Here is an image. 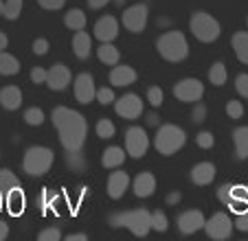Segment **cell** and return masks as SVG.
Listing matches in <instances>:
<instances>
[{
    "label": "cell",
    "mask_w": 248,
    "mask_h": 241,
    "mask_svg": "<svg viewBox=\"0 0 248 241\" xmlns=\"http://www.w3.org/2000/svg\"><path fill=\"white\" fill-rule=\"evenodd\" d=\"M73 51H75V55L79 57V60H88L90 53H93V40H90V35L84 29L77 31L75 37H73Z\"/></svg>",
    "instance_id": "cell-22"
},
{
    "label": "cell",
    "mask_w": 248,
    "mask_h": 241,
    "mask_svg": "<svg viewBox=\"0 0 248 241\" xmlns=\"http://www.w3.org/2000/svg\"><path fill=\"white\" fill-rule=\"evenodd\" d=\"M132 189H134L136 197H150L156 191V178L152 176V173H139V176L134 178Z\"/></svg>",
    "instance_id": "cell-20"
},
{
    "label": "cell",
    "mask_w": 248,
    "mask_h": 241,
    "mask_svg": "<svg viewBox=\"0 0 248 241\" xmlns=\"http://www.w3.org/2000/svg\"><path fill=\"white\" fill-rule=\"evenodd\" d=\"M226 114H229V119H233V120L242 119V116H244L242 101H229V103H226Z\"/></svg>",
    "instance_id": "cell-37"
},
{
    "label": "cell",
    "mask_w": 248,
    "mask_h": 241,
    "mask_svg": "<svg viewBox=\"0 0 248 241\" xmlns=\"http://www.w3.org/2000/svg\"><path fill=\"white\" fill-rule=\"evenodd\" d=\"M108 224L112 228H127V230L136 237H145L147 232L152 230V213L145 209L114 213V215H110Z\"/></svg>",
    "instance_id": "cell-2"
},
{
    "label": "cell",
    "mask_w": 248,
    "mask_h": 241,
    "mask_svg": "<svg viewBox=\"0 0 248 241\" xmlns=\"http://www.w3.org/2000/svg\"><path fill=\"white\" fill-rule=\"evenodd\" d=\"M204 94V86L198 79H183L173 86V97L183 103H198Z\"/></svg>",
    "instance_id": "cell-10"
},
{
    "label": "cell",
    "mask_w": 248,
    "mask_h": 241,
    "mask_svg": "<svg viewBox=\"0 0 248 241\" xmlns=\"http://www.w3.org/2000/svg\"><path fill=\"white\" fill-rule=\"evenodd\" d=\"M204 224H206V219L200 211H185L178 217V228L183 235H193V232L202 230Z\"/></svg>",
    "instance_id": "cell-16"
},
{
    "label": "cell",
    "mask_w": 248,
    "mask_h": 241,
    "mask_svg": "<svg viewBox=\"0 0 248 241\" xmlns=\"http://www.w3.org/2000/svg\"><path fill=\"white\" fill-rule=\"evenodd\" d=\"M136 81V70L132 66H114L110 73V84L123 88V86H132Z\"/></svg>",
    "instance_id": "cell-18"
},
{
    "label": "cell",
    "mask_w": 248,
    "mask_h": 241,
    "mask_svg": "<svg viewBox=\"0 0 248 241\" xmlns=\"http://www.w3.org/2000/svg\"><path fill=\"white\" fill-rule=\"evenodd\" d=\"M88 239V235H84V232H77V235H68V241H86Z\"/></svg>",
    "instance_id": "cell-50"
},
{
    "label": "cell",
    "mask_w": 248,
    "mask_h": 241,
    "mask_svg": "<svg viewBox=\"0 0 248 241\" xmlns=\"http://www.w3.org/2000/svg\"><path fill=\"white\" fill-rule=\"evenodd\" d=\"M18 73H20V61L5 51L0 53V75L11 77V75H18Z\"/></svg>",
    "instance_id": "cell-28"
},
{
    "label": "cell",
    "mask_w": 248,
    "mask_h": 241,
    "mask_svg": "<svg viewBox=\"0 0 248 241\" xmlns=\"http://www.w3.org/2000/svg\"><path fill=\"white\" fill-rule=\"evenodd\" d=\"M53 123L57 127V134H60L62 147L66 149V153H81L86 134H88V123H86L84 114L60 105L53 110Z\"/></svg>",
    "instance_id": "cell-1"
},
{
    "label": "cell",
    "mask_w": 248,
    "mask_h": 241,
    "mask_svg": "<svg viewBox=\"0 0 248 241\" xmlns=\"http://www.w3.org/2000/svg\"><path fill=\"white\" fill-rule=\"evenodd\" d=\"M20 11H22V0H7L2 15H5L7 20H18Z\"/></svg>",
    "instance_id": "cell-33"
},
{
    "label": "cell",
    "mask_w": 248,
    "mask_h": 241,
    "mask_svg": "<svg viewBox=\"0 0 248 241\" xmlns=\"http://www.w3.org/2000/svg\"><path fill=\"white\" fill-rule=\"evenodd\" d=\"M180 197H183V195H180L178 191H176V193H169V195H167V204H178Z\"/></svg>",
    "instance_id": "cell-49"
},
{
    "label": "cell",
    "mask_w": 248,
    "mask_h": 241,
    "mask_svg": "<svg viewBox=\"0 0 248 241\" xmlns=\"http://www.w3.org/2000/svg\"><path fill=\"white\" fill-rule=\"evenodd\" d=\"M150 149V136L140 127H130L125 132V151L132 158H143Z\"/></svg>",
    "instance_id": "cell-9"
},
{
    "label": "cell",
    "mask_w": 248,
    "mask_h": 241,
    "mask_svg": "<svg viewBox=\"0 0 248 241\" xmlns=\"http://www.w3.org/2000/svg\"><path fill=\"white\" fill-rule=\"evenodd\" d=\"M189 29H191L193 37L200 40V42H204V44L216 42L217 37H220V33H222L220 22H217L213 15L204 14V11H198V14L191 15V20H189Z\"/></svg>",
    "instance_id": "cell-5"
},
{
    "label": "cell",
    "mask_w": 248,
    "mask_h": 241,
    "mask_svg": "<svg viewBox=\"0 0 248 241\" xmlns=\"http://www.w3.org/2000/svg\"><path fill=\"white\" fill-rule=\"evenodd\" d=\"M64 2H66V0H38V5L42 7V9H46V11L62 9V7H64Z\"/></svg>",
    "instance_id": "cell-43"
},
{
    "label": "cell",
    "mask_w": 248,
    "mask_h": 241,
    "mask_svg": "<svg viewBox=\"0 0 248 241\" xmlns=\"http://www.w3.org/2000/svg\"><path fill=\"white\" fill-rule=\"evenodd\" d=\"M156 48H158L160 57L167 61H183L187 60L189 55V44H187V37L183 35L180 31H167L158 37L156 42Z\"/></svg>",
    "instance_id": "cell-3"
},
{
    "label": "cell",
    "mask_w": 248,
    "mask_h": 241,
    "mask_svg": "<svg viewBox=\"0 0 248 241\" xmlns=\"http://www.w3.org/2000/svg\"><path fill=\"white\" fill-rule=\"evenodd\" d=\"M163 99H165V94H163V90H160L158 86L147 88V101H150L152 107H160L163 105Z\"/></svg>",
    "instance_id": "cell-36"
},
{
    "label": "cell",
    "mask_w": 248,
    "mask_h": 241,
    "mask_svg": "<svg viewBox=\"0 0 248 241\" xmlns=\"http://www.w3.org/2000/svg\"><path fill=\"white\" fill-rule=\"evenodd\" d=\"M2 11H5V2L0 0V15H2Z\"/></svg>",
    "instance_id": "cell-54"
},
{
    "label": "cell",
    "mask_w": 248,
    "mask_h": 241,
    "mask_svg": "<svg viewBox=\"0 0 248 241\" xmlns=\"http://www.w3.org/2000/svg\"><path fill=\"white\" fill-rule=\"evenodd\" d=\"M114 110H117V114L121 116V119L134 120L143 114V101H140V97H136V94H125V97L114 101Z\"/></svg>",
    "instance_id": "cell-12"
},
{
    "label": "cell",
    "mask_w": 248,
    "mask_h": 241,
    "mask_svg": "<svg viewBox=\"0 0 248 241\" xmlns=\"http://www.w3.org/2000/svg\"><path fill=\"white\" fill-rule=\"evenodd\" d=\"M216 180V165L213 163H200L191 169V182L193 184H211V182Z\"/></svg>",
    "instance_id": "cell-19"
},
{
    "label": "cell",
    "mask_w": 248,
    "mask_h": 241,
    "mask_svg": "<svg viewBox=\"0 0 248 241\" xmlns=\"http://www.w3.org/2000/svg\"><path fill=\"white\" fill-rule=\"evenodd\" d=\"M7 235H9V226H7V224L0 219V241H5Z\"/></svg>",
    "instance_id": "cell-48"
},
{
    "label": "cell",
    "mask_w": 248,
    "mask_h": 241,
    "mask_svg": "<svg viewBox=\"0 0 248 241\" xmlns=\"http://www.w3.org/2000/svg\"><path fill=\"white\" fill-rule=\"evenodd\" d=\"M68 84H70V70H68V66L55 64L53 68H48V73H46V86L51 90L60 92V90L68 88Z\"/></svg>",
    "instance_id": "cell-15"
},
{
    "label": "cell",
    "mask_w": 248,
    "mask_h": 241,
    "mask_svg": "<svg viewBox=\"0 0 248 241\" xmlns=\"http://www.w3.org/2000/svg\"><path fill=\"white\" fill-rule=\"evenodd\" d=\"M0 105L5 110H18L22 105V92L18 86H5L0 90Z\"/></svg>",
    "instance_id": "cell-21"
},
{
    "label": "cell",
    "mask_w": 248,
    "mask_h": 241,
    "mask_svg": "<svg viewBox=\"0 0 248 241\" xmlns=\"http://www.w3.org/2000/svg\"><path fill=\"white\" fill-rule=\"evenodd\" d=\"M233 140H235V153L239 160L248 158V125L246 127H237L233 132Z\"/></svg>",
    "instance_id": "cell-27"
},
{
    "label": "cell",
    "mask_w": 248,
    "mask_h": 241,
    "mask_svg": "<svg viewBox=\"0 0 248 241\" xmlns=\"http://www.w3.org/2000/svg\"><path fill=\"white\" fill-rule=\"evenodd\" d=\"M185 143H187V134H185V130H180V127H176V125L158 127L156 138H154L156 151L163 153V156H173L178 149H183Z\"/></svg>",
    "instance_id": "cell-4"
},
{
    "label": "cell",
    "mask_w": 248,
    "mask_h": 241,
    "mask_svg": "<svg viewBox=\"0 0 248 241\" xmlns=\"http://www.w3.org/2000/svg\"><path fill=\"white\" fill-rule=\"evenodd\" d=\"M235 88H237V92L242 94L244 99H248V75H237V79H235Z\"/></svg>",
    "instance_id": "cell-42"
},
{
    "label": "cell",
    "mask_w": 248,
    "mask_h": 241,
    "mask_svg": "<svg viewBox=\"0 0 248 241\" xmlns=\"http://www.w3.org/2000/svg\"><path fill=\"white\" fill-rule=\"evenodd\" d=\"M158 120H160V119L154 114V112H152V114L147 116V125H158Z\"/></svg>",
    "instance_id": "cell-52"
},
{
    "label": "cell",
    "mask_w": 248,
    "mask_h": 241,
    "mask_svg": "<svg viewBox=\"0 0 248 241\" xmlns=\"http://www.w3.org/2000/svg\"><path fill=\"white\" fill-rule=\"evenodd\" d=\"M112 2H114V5H119V7H121L123 2H125V0H112Z\"/></svg>",
    "instance_id": "cell-55"
},
{
    "label": "cell",
    "mask_w": 248,
    "mask_h": 241,
    "mask_svg": "<svg viewBox=\"0 0 248 241\" xmlns=\"http://www.w3.org/2000/svg\"><path fill=\"white\" fill-rule=\"evenodd\" d=\"M147 15H150V9L147 5H132L123 11V27L130 33H140L147 27Z\"/></svg>",
    "instance_id": "cell-11"
},
{
    "label": "cell",
    "mask_w": 248,
    "mask_h": 241,
    "mask_svg": "<svg viewBox=\"0 0 248 241\" xmlns=\"http://www.w3.org/2000/svg\"><path fill=\"white\" fill-rule=\"evenodd\" d=\"M5 206L9 209V213L11 215H22V211H24V193H22V189L20 186H16V189H11V191H7L5 193Z\"/></svg>",
    "instance_id": "cell-23"
},
{
    "label": "cell",
    "mask_w": 248,
    "mask_h": 241,
    "mask_svg": "<svg viewBox=\"0 0 248 241\" xmlns=\"http://www.w3.org/2000/svg\"><path fill=\"white\" fill-rule=\"evenodd\" d=\"M233 228H235L233 219L226 213H216L211 219H206V224H204V230H206V235H209V239H216V241L229 239Z\"/></svg>",
    "instance_id": "cell-8"
},
{
    "label": "cell",
    "mask_w": 248,
    "mask_h": 241,
    "mask_svg": "<svg viewBox=\"0 0 248 241\" xmlns=\"http://www.w3.org/2000/svg\"><path fill=\"white\" fill-rule=\"evenodd\" d=\"M33 53H35V55H46L48 53V42L44 37H40V40L33 42Z\"/></svg>",
    "instance_id": "cell-45"
},
{
    "label": "cell",
    "mask_w": 248,
    "mask_h": 241,
    "mask_svg": "<svg viewBox=\"0 0 248 241\" xmlns=\"http://www.w3.org/2000/svg\"><path fill=\"white\" fill-rule=\"evenodd\" d=\"M24 120H27V125H42L44 123V112L40 110V107H29L27 112H24Z\"/></svg>",
    "instance_id": "cell-34"
},
{
    "label": "cell",
    "mask_w": 248,
    "mask_h": 241,
    "mask_svg": "<svg viewBox=\"0 0 248 241\" xmlns=\"http://www.w3.org/2000/svg\"><path fill=\"white\" fill-rule=\"evenodd\" d=\"M217 197L233 213H248V186L244 184H224L217 189Z\"/></svg>",
    "instance_id": "cell-7"
},
{
    "label": "cell",
    "mask_w": 248,
    "mask_h": 241,
    "mask_svg": "<svg viewBox=\"0 0 248 241\" xmlns=\"http://www.w3.org/2000/svg\"><path fill=\"white\" fill-rule=\"evenodd\" d=\"M97 57L106 66H117L119 60H121V53H119L117 46H112V42H101V46L97 48Z\"/></svg>",
    "instance_id": "cell-24"
},
{
    "label": "cell",
    "mask_w": 248,
    "mask_h": 241,
    "mask_svg": "<svg viewBox=\"0 0 248 241\" xmlns=\"http://www.w3.org/2000/svg\"><path fill=\"white\" fill-rule=\"evenodd\" d=\"M2 206H5V193L0 191V211H2Z\"/></svg>",
    "instance_id": "cell-53"
},
{
    "label": "cell",
    "mask_w": 248,
    "mask_h": 241,
    "mask_svg": "<svg viewBox=\"0 0 248 241\" xmlns=\"http://www.w3.org/2000/svg\"><path fill=\"white\" fill-rule=\"evenodd\" d=\"M46 73H48V70L35 66V68L31 70V81H33V84H46Z\"/></svg>",
    "instance_id": "cell-44"
},
{
    "label": "cell",
    "mask_w": 248,
    "mask_h": 241,
    "mask_svg": "<svg viewBox=\"0 0 248 241\" xmlns=\"http://www.w3.org/2000/svg\"><path fill=\"white\" fill-rule=\"evenodd\" d=\"M88 2V7H93V9H101V7H106L108 2H112V0H86Z\"/></svg>",
    "instance_id": "cell-47"
},
{
    "label": "cell",
    "mask_w": 248,
    "mask_h": 241,
    "mask_svg": "<svg viewBox=\"0 0 248 241\" xmlns=\"http://www.w3.org/2000/svg\"><path fill=\"white\" fill-rule=\"evenodd\" d=\"M75 99L81 103V105H88L90 101L97 99V88H94L93 75H88V73L77 75V79H75Z\"/></svg>",
    "instance_id": "cell-13"
},
{
    "label": "cell",
    "mask_w": 248,
    "mask_h": 241,
    "mask_svg": "<svg viewBox=\"0 0 248 241\" xmlns=\"http://www.w3.org/2000/svg\"><path fill=\"white\" fill-rule=\"evenodd\" d=\"M233 224L239 232H248V213H239Z\"/></svg>",
    "instance_id": "cell-46"
},
{
    "label": "cell",
    "mask_w": 248,
    "mask_h": 241,
    "mask_svg": "<svg viewBox=\"0 0 248 241\" xmlns=\"http://www.w3.org/2000/svg\"><path fill=\"white\" fill-rule=\"evenodd\" d=\"M191 119H193V123H204V119H206V105L204 103H196L193 105V114H191Z\"/></svg>",
    "instance_id": "cell-41"
},
{
    "label": "cell",
    "mask_w": 248,
    "mask_h": 241,
    "mask_svg": "<svg viewBox=\"0 0 248 241\" xmlns=\"http://www.w3.org/2000/svg\"><path fill=\"white\" fill-rule=\"evenodd\" d=\"M196 143H198V147H202V149H211L216 145V138H213L211 132H200V134L196 136Z\"/></svg>",
    "instance_id": "cell-39"
},
{
    "label": "cell",
    "mask_w": 248,
    "mask_h": 241,
    "mask_svg": "<svg viewBox=\"0 0 248 241\" xmlns=\"http://www.w3.org/2000/svg\"><path fill=\"white\" fill-rule=\"evenodd\" d=\"M7 44H9V40H7V35H5V33H0V53H2V51H5V48H7Z\"/></svg>",
    "instance_id": "cell-51"
},
{
    "label": "cell",
    "mask_w": 248,
    "mask_h": 241,
    "mask_svg": "<svg viewBox=\"0 0 248 241\" xmlns=\"http://www.w3.org/2000/svg\"><path fill=\"white\" fill-rule=\"evenodd\" d=\"M16 186H20V180L16 173H11L9 169H0V191L2 193H7V191L16 189Z\"/></svg>",
    "instance_id": "cell-31"
},
{
    "label": "cell",
    "mask_w": 248,
    "mask_h": 241,
    "mask_svg": "<svg viewBox=\"0 0 248 241\" xmlns=\"http://www.w3.org/2000/svg\"><path fill=\"white\" fill-rule=\"evenodd\" d=\"M209 81L213 86H224L226 84V66L222 61H216V64L209 68Z\"/></svg>",
    "instance_id": "cell-30"
},
{
    "label": "cell",
    "mask_w": 248,
    "mask_h": 241,
    "mask_svg": "<svg viewBox=\"0 0 248 241\" xmlns=\"http://www.w3.org/2000/svg\"><path fill=\"white\" fill-rule=\"evenodd\" d=\"M127 153V151H125ZM125 153H123L121 147H108L106 151H103L101 156V165L106 169H117L123 165V160H125Z\"/></svg>",
    "instance_id": "cell-25"
},
{
    "label": "cell",
    "mask_w": 248,
    "mask_h": 241,
    "mask_svg": "<svg viewBox=\"0 0 248 241\" xmlns=\"http://www.w3.org/2000/svg\"><path fill=\"white\" fill-rule=\"evenodd\" d=\"M64 24L70 31H81V29L86 27V14L81 9H70L68 14L64 15Z\"/></svg>",
    "instance_id": "cell-29"
},
{
    "label": "cell",
    "mask_w": 248,
    "mask_h": 241,
    "mask_svg": "<svg viewBox=\"0 0 248 241\" xmlns=\"http://www.w3.org/2000/svg\"><path fill=\"white\" fill-rule=\"evenodd\" d=\"M169 228V224H167V215L163 213V211H154L152 213V230H156V232H165Z\"/></svg>",
    "instance_id": "cell-35"
},
{
    "label": "cell",
    "mask_w": 248,
    "mask_h": 241,
    "mask_svg": "<svg viewBox=\"0 0 248 241\" xmlns=\"http://www.w3.org/2000/svg\"><path fill=\"white\" fill-rule=\"evenodd\" d=\"M114 132H117V127H114L112 120L101 119V120L97 123V136H99V138L108 140V138H112V136H114Z\"/></svg>",
    "instance_id": "cell-32"
},
{
    "label": "cell",
    "mask_w": 248,
    "mask_h": 241,
    "mask_svg": "<svg viewBox=\"0 0 248 241\" xmlns=\"http://www.w3.org/2000/svg\"><path fill=\"white\" fill-rule=\"evenodd\" d=\"M233 51L242 64H248V31H237L233 35Z\"/></svg>",
    "instance_id": "cell-26"
},
{
    "label": "cell",
    "mask_w": 248,
    "mask_h": 241,
    "mask_svg": "<svg viewBox=\"0 0 248 241\" xmlns=\"http://www.w3.org/2000/svg\"><path fill=\"white\" fill-rule=\"evenodd\" d=\"M62 239V230L60 228H46L38 235V241H60Z\"/></svg>",
    "instance_id": "cell-40"
},
{
    "label": "cell",
    "mask_w": 248,
    "mask_h": 241,
    "mask_svg": "<svg viewBox=\"0 0 248 241\" xmlns=\"http://www.w3.org/2000/svg\"><path fill=\"white\" fill-rule=\"evenodd\" d=\"M53 160H55V153L48 147H29L24 153L22 167L29 176H44L51 169Z\"/></svg>",
    "instance_id": "cell-6"
},
{
    "label": "cell",
    "mask_w": 248,
    "mask_h": 241,
    "mask_svg": "<svg viewBox=\"0 0 248 241\" xmlns=\"http://www.w3.org/2000/svg\"><path fill=\"white\" fill-rule=\"evenodd\" d=\"M97 101L101 103V105H110V103H114L117 99H114V90L112 88H99L97 90Z\"/></svg>",
    "instance_id": "cell-38"
},
{
    "label": "cell",
    "mask_w": 248,
    "mask_h": 241,
    "mask_svg": "<svg viewBox=\"0 0 248 241\" xmlns=\"http://www.w3.org/2000/svg\"><path fill=\"white\" fill-rule=\"evenodd\" d=\"M130 189V176L125 171H112L108 178V195L112 199H119L125 195V191Z\"/></svg>",
    "instance_id": "cell-17"
},
{
    "label": "cell",
    "mask_w": 248,
    "mask_h": 241,
    "mask_svg": "<svg viewBox=\"0 0 248 241\" xmlns=\"http://www.w3.org/2000/svg\"><path fill=\"white\" fill-rule=\"evenodd\" d=\"M117 35H119L117 18L103 15V18L97 20V24H94V37H97L99 42H112V40H117Z\"/></svg>",
    "instance_id": "cell-14"
}]
</instances>
